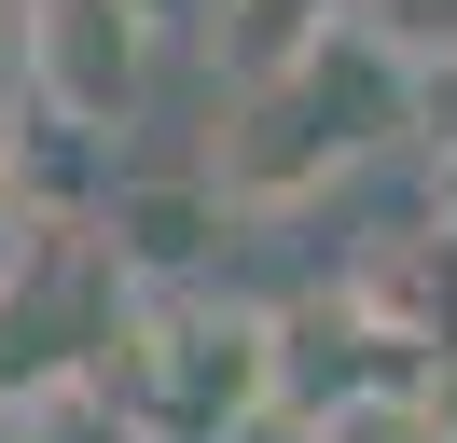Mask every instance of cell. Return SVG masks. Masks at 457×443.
Instances as JSON below:
<instances>
[{
    "label": "cell",
    "mask_w": 457,
    "mask_h": 443,
    "mask_svg": "<svg viewBox=\"0 0 457 443\" xmlns=\"http://www.w3.org/2000/svg\"><path fill=\"white\" fill-rule=\"evenodd\" d=\"M112 415L139 443H236L263 402H278V319L263 305H222L208 277L153 291L139 319L112 332Z\"/></svg>",
    "instance_id": "cell-1"
},
{
    "label": "cell",
    "mask_w": 457,
    "mask_h": 443,
    "mask_svg": "<svg viewBox=\"0 0 457 443\" xmlns=\"http://www.w3.org/2000/svg\"><path fill=\"white\" fill-rule=\"evenodd\" d=\"M153 42H167V0H29V28H14V55H29V97L56 111L70 138L139 125Z\"/></svg>",
    "instance_id": "cell-2"
},
{
    "label": "cell",
    "mask_w": 457,
    "mask_h": 443,
    "mask_svg": "<svg viewBox=\"0 0 457 443\" xmlns=\"http://www.w3.org/2000/svg\"><path fill=\"white\" fill-rule=\"evenodd\" d=\"M333 42V0H236V42H222V83H278L291 55Z\"/></svg>",
    "instance_id": "cell-3"
},
{
    "label": "cell",
    "mask_w": 457,
    "mask_h": 443,
    "mask_svg": "<svg viewBox=\"0 0 457 443\" xmlns=\"http://www.w3.org/2000/svg\"><path fill=\"white\" fill-rule=\"evenodd\" d=\"M42 236H56V222H42V194H29V166H0V305L29 291L42 277Z\"/></svg>",
    "instance_id": "cell-4"
},
{
    "label": "cell",
    "mask_w": 457,
    "mask_h": 443,
    "mask_svg": "<svg viewBox=\"0 0 457 443\" xmlns=\"http://www.w3.org/2000/svg\"><path fill=\"white\" fill-rule=\"evenodd\" d=\"M319 443H444V430H429V402H346Z\"/></svg>",
    "instance_id": "cell-5"
},
{
    "label": "cell",
    "mask_w": 457,
    "mask_h": 443,
    "mask_svg": "<svg viewBox=\"0 0 457 443\" xmlns=\"http://www.w3.org/2000/svg\"><path fill=\"white\" fill-rule=\"evenodd\" d=\"M416 402H429V430H444V443H457V360H444V374H429V388H416Z\"/></svg>",
    "instance_id": "cell-6"
},
{
    "label": "cell",
    "mask_w": 457,
    "mask_h": 443,
    "mask_svg": "<svg viewBox=\"0 0 457 443\" xmlns=\"http://www.w3.org/2000/svg\"><path fill=\"white\" fill-rule=\"evenodd\" d=\"M29 153V97H14V83H0V166Z\"/></svg>",
    "instance_id": "cell-7"
}]
</instances>
